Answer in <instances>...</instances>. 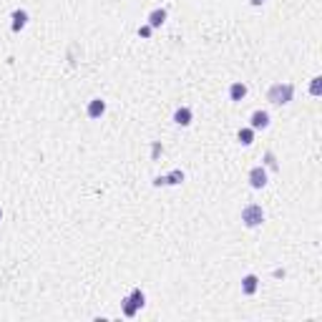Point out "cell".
<instances>
[{"instance_id":"6da1fadb","label":"cell","mask_w":322,"mask_h":322,"mask_svg":"<svg viewBox=\"0 0 322 322\" xmlns=\"http://www.w3.org/2000/svg\"><path fill=\"white\" fill-rule=\"evenodd\" d=\"M292 96H294V86L292 83H275V86H270V91H267V101L275 103V106L289 103Z\"/></svg>"},{"instance_id":"7a4b0ae2","label":"cell","mask_w":322,"mask_h":322,"mask_svg":"<svg viewBox=\"0 0 322 322\" xmlns=\"http://www.w3.org/2000/svg\"><path fill=\"white\" fill-rule=\"evenodd\" d=\"M242 222H244L249 229H252V227H259V224L264 222V211H262V206H259V204L244 206V209H242Z\"/></svg>"},{"instance_id":"3957f363","label":"cell","mask_w":322,"mask_h":322,"mask_svg":"<svg viewBox=\"0 0 322 322\" xmlns=\"http://www.w3.org/2000/svg\"><path fill=\"white\" fill-rule=\"evenodd\" d=\"M249 186H252V189H264V186H267V171H264V166H254L249 171Z\"/></svg>"},{"instance_id":"277c9868","label":"cell","mask_w":322,"mask_h":322,"mask_svg":"<svg viewBox=\"0 0 322 322\" xmlns=\"http://www.w3.org/2000/svg\"><path fill=\"white\" fill-rule=\"evenodd\" d=\"M267 126H270V114H267V111H254L252 114V119H249V128H267Z\"/></svg>"},{"instance_id":"5b68a950","label":"cell","mask_w":322,"mask_h":322,"mask_svg":"<svg viewBox=\"0 0 322 322\" xmlns=\"http://www.w3.org/2000/svg\"><path fill=\"white\" fill-rule=\"evenodd\" d=\"M103 111H106V103H103L101 98H93V101H88V109H86L88 119H101V116H103Z\"/></svg>"},{"instance_id":"8992f818","label":"cell","mask_w":322,"mask_h":322,"mask_svg":"<svg viewBox=\"0 0 322 322\" xmlns=\"http://www.w3.org/2000/svg\"><path fill=\"white\" fill-rule=\"evenodd\" d=\"M166 23V8H156L149 13V25L151 28H161V25Z\"/></svg>"},{"instance_id":"52a82bcc","label":"cell","mask_w":322,"mask_h":322,"mask_svg":"<svg viewBox=\"0 0 322 322\" xmlns=\"http://www.w3.org/2000/svg\"><path fill=\"white\" fill-rule=\"evenodd\" d=\"M174 121H176L179 126H189V123H192V109H189V106H181V109H176Z\"/></svg>"},{"instance_id":"ba28073f","label":"cell","mask_w":322,"mask_h":322,"mask_svg":"<svg viewBox=\"0 0 322 322\" xmlns=\"http://www.w3.org/2000/svg\"><path fill=\"white\" fill-rule=\"evenodd\" d=\"M257 287H259V277L257 275H247L244 280H242V292H244V294H254Z\"/></svg>"},{"instance_id":"9c48e42d","label":"cell","mask_w":322,"mask_h":322,"mask_svg":"<svg viewBox=\"0 0 322 322\" xmlns=\"http://www.w3.org/2000/svg\"><path fill=\"white\" fill-rule=\"evenodd\" d=\"M244 96H247V86L242 83V80H237V83L229 86V98H232V101H242Z\"/></svg>"},{"instance_id":"30bf717a","label":"cell","mask_w":322,"mask_h":322,"mask_svg":"<svg viewBox=\"0 0 322 322\" xmlns=\"http://www.w3.org/2000/svg\"><path fill=\"white\" fill-rule=\"evenodd\" d=\"M25 25H28V13L25 10H15L13 13V31L18 33V31H23Z\"/></svg>"},{"instance_id":"8fae6325","label":"cell","mask_w":322,"mask_h":322,"mask_svg":"<svg viewBox=\"0 0 322 322\" xmlns=\"http://www.w3.org/2000/svg\"><path fill=\"white\" fill-rule=\"evenodd\" d=\"M239 144H244V146H249L252 141H254V128H239Z\"/></svg>"},{"instance_id":"7c38bea8","label":"cell","mask_w":322,"mask_h":322,"mask_svg":"<svg viewBox=\"0 0 322 322\" xmlns=\"http://www.w3.org/2000/svg\"><path fill=\"white\" fill-rule=\"evenodd\" d=\"M128 297H131V302H133V305H136L139 310H141V307L146 305V294H144L141 289H133V292L128 294Z\"/></svg>"},{"instance_id":"4fadbf2b","label":"cell","mask_w":322,"mask_h":322,"mask_svg":"<svg viewBox=\"0 0 322 322\" xmlns=\"http://www.w3.org/2000/svg\"><path fill=\"white\" fill-rule=\"evenodd\" d=\"M179 181H184V171H179V169H174L171 174L164 176V184H179Z\"/></svg>"},{"instance_id":"5bb4252c","label":"cell","mask_w":322,"mask_h":322,"mask_svg":"<svg viewBox=\"0 0 322 322\" xmlns=\"http://www.w3.org/2000/svg\"><path fill=\"white\" fill-rule=\"evenodd\" d=\"M320 80H322L320 76H317V78H312V88H310V91H312V96H320Z\"/></svg>"},{"instance_id":"9a60e30c","label":"cell","mask_w":322,"mask_h":322,"mask_svg":"<svg viewBox=\"0 0 322 322\" xmlns=\"http://www.w3.org/2000/svg\"><path fill=\"white\" fill-rule=\"evenodd\" d=\"M151 31H154L151 25H141V28H139V36H141V38H149V36H151Z\"/></svg>"},{"instance_id":"2e32d148","label":"cell","mask_w":322,"mask_h":322,"mask_svg":"<svg viewBox=\"0 0 322 322\" xmlns=\"http://www.w3.org/2000/svg\"><path fill=\"white\" fill-rule=\"evenodd\" d=\"M264 159H267V164H270L272 169H277V161H275V154H272V151H267V156H264Z\"/></svg>"},{"instance_id":"e0dca14e","label":"cell","mask_w":322,"mask_h":322,"mask_svg":"<svg viewBox=\"0 0 322 322\" xmlns=\"http://www.w3.org/2000/svg\"><path fill=\"white\" fill-rule=\"evenodd\" d=\"M249 3H252V5H264L267 0H249Z\"/></svg>"},{"instance_id":"ac0fdd59","label":"cell","mask_w":322,"mask_h":322,"mask_svg":"<svg viewBox=\"0 0 322 322\" xmlns=\"http://www.w3.org/2000/svg\"><path fill=\"white\" fill-rule=\"evenodd\" d=\"M0 219H3V209H0Z\"/></svg>"}]
</instances>
